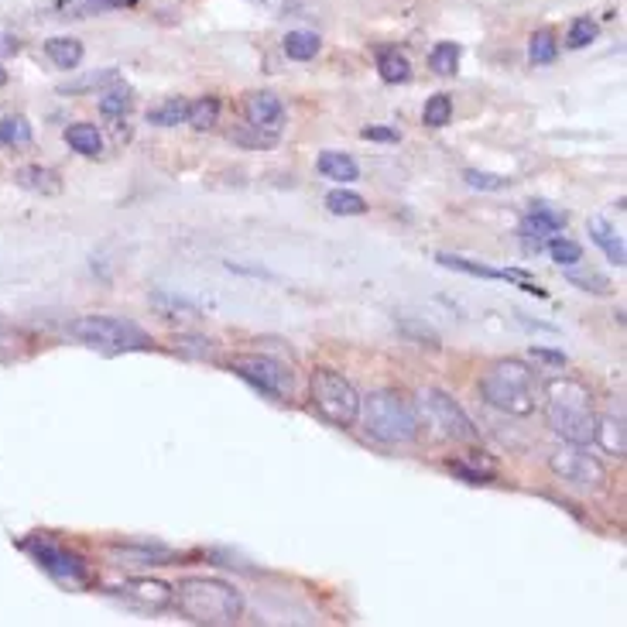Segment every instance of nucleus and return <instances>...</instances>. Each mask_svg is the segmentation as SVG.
<instances>
[{
    "label": "nucleus",
    "instance_id": "nucleus-1",
    "mask_svg": "<svg viewBox=\"0 0 627 627\" xmlns=\"http://www.w3.org/2000/svg\"><path fill=\"white\" fill-rule=\"evenodd\" d=\"M545 422L555 435H563L572 446H589L597 415H593V394L576 377H552L545 384Z\"/></svg>",
    "mask_w": 627,
    "mask_h": 627
},
{
    "label": "nucleus",
    "instance_id": "nucleus-2",
    "mask_svg": "<svg viewBox=\"0 0 627 627\" xmlns=\"http://www.w3.org/2000/svg\"><path fill=\"white\" fill-rule=\"evenodd\" d=\"M172 604L178 614L193 624H234L240 621L244 600L230 583L213 580V576H189L172 589Z\"/></svg>",
    "mask_w": 627,
    "mask_h": 627
},
{
    "label": "nucleus",
    "instance_id": "nucleus-3",
    "mask_svg": "<svg viewBox=\"0 0 627 627\" xmlns=\"http://www.w3.org/2000/svg\"><path fill=\"white\" fill-rule=\"evenodd\" d=\"M360 418L367 435L384 446H405L418 435V415L412 401L398 391H374L360 398Z\"/></svg>",
    "mask_w": 627,
    "mask_h": 627
},
{
    "label": "nucleus",
    "instance_id": "nucleus-4",
    "mask_svg": "<svg viewBox=\"0 0 627 627\" xmlns=\"http://www.w3.org/2000/svg\"><path fill=\"white\" fill-rule=\"evenodd\" d=\"M535 391H538V377L521 360H497L480 377V398L508 415L535 412Z\"/></svg>",
    "mask_w": 627,
    "mask_h": 627
},
{
    "label": "nucleus",
    "instance_id": "nucleus-5",
    "mask_svg": "<svg viewBox=\"0 0 627 627\" xmlns=\"http://www.w3.org/2000/svg\"><path fill=\"white\" fill-rule=\"evenodd\" d=\"M69 336L103 353H127V350H148V333L134 326L131 319L117 315H79L69 322Z\"/></svg>",
    "mask_w": 627,
    "mask_h": 627
},
{
    "label": "nucleus",
    "instance_id": "nucleus-6",
    "mask_svg": "<svg viewBox=\"0 0 627 627\" xmlns=\"http://www.w3.org/2000/svg\"><path fill=\"white\" fill-rule=\"evenodd\" d=\"M309 398H313V408L330 425L339 429H350L353 422L360 418V394L353 388L343 374H336L333 367H319L309 381Z\"/></svg>",
    "mask_w": 627,
    "mask_h": 627
},
{
    "label": "nucleus",
    "instance_id": "nucleus-7",
    "mask_svg": "<svg viewBox=\"0 0 627 627\" xmlns=\"http://www.w3.org/2000/svg\"><path fill=\"white\" fill-rule=\"evenodd\" d=\"M230 371L236 377H244L251 388H257L261 394H268V398H275V401H285V398H292L295 391V377L292 371L275 360V356H264V353H240L230 360Z\"/></svg>",
    "mask_w": 627,
    "mask_h": 627
},
{
    "label": "nucleus",
    "instance_id": "nucleus-8",
    "mask_svg": "<svg viewBox=\"0 0 627 627\" xmlns=\"http://www.w3.org/2000/svg\"><path fill=\"white\" fill-rule=\"evenodd\" d=\"M549 470L563 480V484H572L580 490H600L607 484V470L597 456L583 452V446H572L569 450H559L549 456Z\"/></svg>",
    "mask_w": 627,
    "mask_h": 627
},
{
    "label": "nucleus",
    "instance_id": "nucleus-9",
    "mask_svg": "<svg viewBox=\"0 0 627 627\" xmlns=\"http://www.w3.org/2000/svg\"><path fill=\"white\" fill-rule=\"evenodd\" d=\"M28 552L35 555V563H39L45 572H52L62 583H86V576H90V572H86V563L79 559L76 552H65L62 545L48 542V538L28 542Z\"/></svg>",
    "mask_w": 627,
    "mask_h": 627
},
{
    "label": "nucleus",
    "instance_id": "nucleus-10",
    "mask_svg": "<svg viewBox=\"0 0 627 627\" xmlns=\"http://www.w3.org/2000/svg\"><path fill=\"white\" fill-rule=\"evenodd\" d=\"M422 398H425V405L432 408V418L442 425V432H446L450 439H456V442H473V439H477V425L470 422V415L463 412L450 394L432 388V391H425Z\"/></svg>",
    "mask_w": 627,
    "mask_h": 627
},
{
    "label": "nucleus",
    "instance_id": "nucleus-11",
    "mask_svg": "<svg viewBox=\"0 0 627 627\" xmlns=\"http://www.w3.org/2000/svg\"><path fill=\"white\" fill-rule=\"evenodd\" d=\"M117 589L124 600L144 610H161L172 604V587H165L161 580H124Z\"/></svg>",
    "mask_w": 627,
    "mask_h": 627
},
{
    "label": "nucleus",
    "instance_id": "nucleus-12",
    "mask_svg": "<svg viewBox=\"0 0 627 627\" xmlns=\"http://www.w3.org/2000/svg\"><path fill=\"white\" fill-rule=\"evenodd\" d=\"M244 114H247L251 127L278 134L281 131V120H285V107H281V99L275 93H251L247 103H244Z\"/></svg>",
    "mask_w": 627,
    "mask_h": 627
},
{
    "label": "nucleus",
    "instance_id": "nucleus-13",
    "mask_svg": "<svg viewBox=\"0 0 627 627\" xmlns=\"http://www.w3.org/2000/svg\"><path fill=\"white\" fill-rule=\"evenodd\" d=\"M566 227V213H559V210H552L549 202H535L528 210V216L521 219V227H518V234L525 236V240H542V236H552L559 234Z\"/></svg>",
    "mask_w": 627,
    "mask_h": 627
},
{
    "label": "nucleus",
    "instance_id": "nucleus-14",
    "mask_svg": "<svg viewBox=\"0 0 627 627\" xmlns=\"http://www.w3.org/2000/svg\"><path fill=\"white\" fill-rule=\"evenodd\" d=\"M117 7H124V0H56L48 14L62 21H82L97 18V14H110Z\"/></svg>",
    "mask_w": 627,
    "mask_h": 627
},
{
    "label": "nucleus",
    "instance_id": "nucleus-15",
    "mask_svg": "<svg viewBox=\"0 0 627 627\" xmlns=\"http://www.w3.org/2000/svg\"><path fill=\"white\" fill-rule=\"evenodd\" d=\"M14 182H18L21 189L41 193V196H56V193H62L59 172L41 168V165H24V168H18V172H14Z\"/></svg>",
    "mask_w": 627,
    "mask_h": 627
},
{
    "label": "nucleus",
    "instance_id": "nucleus-16",
    "mask_svg": "<svg viewBox=\"0 0 627 627\" xmlns=\"http://www.w3.org/2000/svg\"><path fill=\"white\" fill-rule=\"evenodd\" d=\"M589 236H593V244H600V251L617 264V268H624L627 264V251H624V240L617 236V230L610 227L604 216H593L589 219Z\"/></svg>",
    "mask_w": 627,
    "mask_h": 627
},
{
    "label": "nucleus",
    "instance_id": "nucleus-17",
    "mask_svg": "<svg viewBox=\"0 0 627 627\" xmlns=\"http://www.w3.org/2000/svg\"><path fill=\"white\" fill-rule=\"evenodd\" d=\"M319 176L347 185V182H356V178H360V165H356L350 155H343V151H322V155H319Z\"/></svg>",
    "mask_w": 627,
    "mask_h": 627
},
{
    "label": "nucleus",
    "instance_id": "nucleus-18",
    "mask_svg": "<svg viewBox=\"0 0 627 627\" xmlns=\"http://www.w3.org/2000/svg\"><path fill=\"white\" fill-rule=\"evenodd\" d=\"M593 442H600L610 456H624L627 452V435H624V418H597V429H593Z\"/></svg>",
    "mask_w": 627,
    "mask_h": 627
},
{
    "label": "nucleus",
    "instance_id": "nucleus-19",
    "mask_svg": "<svg viewBox=\"0 0 627 627\" xmlns=\"http://www.w3.org/2000/svg\"><path fill=\"white\" fill-rule=\"evenodd\" d=\"M45 56L52 59V65H59V69H79V62H82V41L79 39H69V35H59V39H48L45 41Z\"/></svg>",
    "mask_w": 627,
    "mask_h": 627
},
{
    "label": "nucleus",
    "instance_id": "nucleus-20",
    "mask_svg": "<svg viewBox=\"0 0 627 627\" xmlns=\"http://www.w3.org/2000/svg\"><path fill=\"white\" fill-rule=\"evenodd\" d=\"M377 73H381V79L384 82H408L412 79V62H408V56L405 52H398V48H381L377 52Z\"/></svg>",
    "mask_w": 627,
    "mask_h": 627
},
{
    "label": "nucleus",
    "instance_id": "nucleus-21",
    "mask_svg": "<svg viewBox=\"0 0 627 627\" xmlns=\"http://www.w3.org/2000/svg\"><path fill=\"white\" fill-rule=\"evenodd\" d=\"M65 144L86 158L103 151V138H99L97 124H73V127H65Z\"/></svg>",
    "mask_w": 627,
    "mask_h": 627
},
{
    "label": "nucleus",
    "instance_id": "nucleus-22",
    "mask_svg": "<svg viewBox=\"0 0 627 627\" xmlns=\"http://www.w3.org/2000/svg\"><path fill=\"white\" fill-rule=\"evenodd\" d=\"M151 305H155L161 315H182V319H199V305L196 302H189V298H182L176 292H165V288H158L151 292Z\"/></svg>",
    "mask_w": 627,
    "mask_h": 627
},
{
    "label": "nucleus",
    "instance_id": "nucleus-23",
    "mask_svg": "<svg viewBox=\"0 0 627 627\" xmlns=\"http://www.w3.org/2000/svg\"><path fill=\"white\" fill-rule=\"evenodd\" d=\"M185 114H189V99L172 97L148 110V124H155V127H178L185 120Z\"/></svg>",
    "mask_w": 627,
    "mask_h": 627
},
{
    "label": "nucleus",
    "instance_id": "nucleus-24",
    "mask_svg": "<svg viewBox=\"0 0 627 627\" xmlns=\"http://www.w3.org/2000/svg\"><path fill=\"white\" fill-rule=\"evenodd\" d=\"M460 45L456 41H439L435 48L429 52V69L435 76H452L456 69H460Z\"/></svg>",
    "mask_w": 627,
    "mask_h": 627
},
{
    "label": "nucleus",
    "instance_id": "nucleus-25",
    "mask_svg": "<svg viewBox=\"0 0 627 627\" xmlns=\"http://www.w3.org/2000/svg\"><path fill=\"white\" fill-rule=\"evenodd\" d=\"M319 52V35L315 31H288L285 35V56L295 62H309Z\"/></svg>",
    "mask_w": 627,
    "mask_h": 627
},
{
    "label": "nucleus",
    "instance_id": "nucleus-26",
    "mask_svg": "<svg viewBox=\"0 0 627 627\" xmlns=\"http://www.w3.org/2000/svg\"><path fill=\"white\" fill-rule=\"evenodd\" d=\"M326 210L333 216H364L367 213V199L356 196V193H347V189H333L326 196Z\"/></svg>",
    "mask_w": 627,
    "mask_h": 627
},
{
    "label": "nucleus",
    "instance_id": "nucleus-27",
    "mask_svg": "<svg viewBox=\"0 0 627 627\" xmlns=\"http://www.w3.org/2000/svg\"><path fill=\"white\" fill-rule=\"evenodd\" d=\"M555 56H559V41H555V35H552V31H535L528 41L531 65H552Z\"/></svg>",
    "mask_w": 627,
    "mask_h": 627
},
{
    "label": "nucleus",
    "instance_id": "nucleus-28",
    "mask_svg": "<svg viewBox=\"0 0 627 627\" xmlns=\"http://www.w3.org/2000/svg\"><path fill=\"white\" fill-rule=\"evenodd\" d=\"M219 117V99L216 97H202L196 103H189V114H185V124H193L196 131H210Z\"/></svg>",
    "mask_w": 627,
    "mask_h": 627
},
{
    "label": "nucleus",
    "instance_id": "nucleus-29",
    "mask_svg": "<svg viewBox=\"0 0 627 627\" xmlns=\"http://www.w3.org/2000/svg\"><path fill=\"white\" fill-rule=\"evenodd\" d=\"M398 333L408 336V339H415L418 347H432V350H439V347H442L439 333L432 330L429 322H422V319H398Z\"/></svg>",
    "mask_w": 627,
    "mask_h": 627
},
{
    "label": "nucleus",
    "instance_id": "nucleus-30",
    "mask_svg": "<svg viewBox=\"0 0 627 627\" xmlns=\"http://www.w3.org/2000/svg\"><path fill=\"white\" fill-rule=\"evenodd\" d=\"M435 261H439L442 268H450V271H463V275H473V278H504V271H494L487 264L470 261V257H460V254H439Z\"/></svg>",
    "mask_w": 627,
    "mask_h": 627
},
{
    "label": "nucleus",
    "instance_id": "nucleus-31",
    "mask_svg": "<svg viewBox=\"0 0 627 627\" xmlns=\"http://www.w3.org/2000/svg\"><path fill=\"white\" fill-rule=\"evenodd\" d=\"M549 254H552V261H555L559 268H576V264L583 261V247H580L576 240H569V236H552Z\"/></svg>",
    "mask_w": 627,
    "mask_h": 627
},
{
    "label": "nucleus",
    "instance_id": "nucleus-32",
    "mask_svg": "<svg viewBox=\"0 0 627 627\" xmlns=\"http://www.w3.org/2000/svg\"><path fill=\"white\" fill-rule=\"evenodd\" d=\"M597 35H600L597 21L576 18L572 24H569V31H566V48H572V52H580V48H587L589 41H597Z\"/></svg>",
    "mask_w": 627,
    "mask_h": 627
},
{
    "label": "nucleus",
    "instance_id": "nucleus-33",
    "mask_svg": "<svg viewBox=\"0 0 627 627\" xmlns=\"http://www.w3.org/2000/svg\"><path fill=\"white\" fill-rule=\"evenodd\" d=\"M131 107H134V93L127 86L124 90H110V93L99 97V114L103 117H124Z\"/></svg>",
    "mask_w": 627,
    "mask_h": 627
},
{
    "label": "nucleus",
    "instance_id": "nucleus-34",
    "mask_svg": "<svg viewBox=\"0 0 627 627\" xmlns=\"http://www.w3.org/2000/svg\"><path fill=\"white\" fill-rule=\"evenodd\" d=\"M422 120H425L429 127H446V124L452 120V99L446 97V93H435V97H429L425 110H422Z\"/></svg>",
    "mask_w": 627,
    "mask_h": 627
},
{
    "label": "nucleus",
    "instance_id": "nucleus-35",
    "mask_svg": "<svg viewBox=\"0 0 627 627\" xmlns=\"http://www.w3.org/2000/svg\"><path fill=\"white\" fill-rule=\"evenodd\" d=\"M463 182L470 189H480V193H501V189H511L508 176H494V172H477V168H467L463 172Z\"/></svg>",
    "mask_w": 627,
    "mask_h": 627
},
{
    "label": "nucleus",
    "instance_id": "nucleus-36",
    "mask_svg": "<svg viewBox=\"0 0 627 627\" xmlns=\"http://www.w3.org/2000/svg\"><path fill=\"white\" fill-rule=\"evenodd\" d=\"M569 285H576V288H583V292H593V295H607L614 285H610L607 275H600V271H569Z\"/></svg>",
    "mask_w": 627,
    "mask_h": 627
},
{
    "label": "nucleus",
    "instance_id": "nucleus-37",
    "mask_svg": "<svg viewBox=\"0 0 627 627\" xmlns=\"http://www.w3.org/2000/svg\"><path fill=\"white\" fill-rule=\"evenodd\" d=\"M0 141L4 144H28L31 141V124L24 117H4L0 120Z\"/></svg>",
    "mask_w": 627,
    "mask_h": 627
},
{
    "label": "nucleus",
    "instance_id": "nucleus-38",
    "mask_svg": "<svg viewBox=\"0 0 627 627\" xmlns=\"http://www.w3.org/2000/svg\"><path fill=\"white\" fill-rule=\"evenodd\" d=\"M120 73L117 69H103V73H93V76L79 79V82H69L62 86V93H82V90H93V86H107V82H117Z\"/></svg>",
    "mask_w": 627,
    "mask_h": 627
},
{
    "label": "nucleus",
    "instance_id": "nucleus-39",
    "mask_svg": "<svg viewBox=\"0 0 627 627\" xmlns=\"http://www.w3.org/2000/svg\"><path fill=\"white\" fill-rule=\"evenodd\" d=\"M176 350L189 353V356H213V343L202 339V336H178Z\"/></svg>",
    "mask_w": 627,
    "mask_h": 627
},
{
    "label": "nucleus",
    "instance_id": "nucleus-40",
    "mask_svg": "<svg viewBox=\"0 0 627 627\" xmlns=\"http://www.w3.org/2000/svg\"><path fill=\"white\" fill-rule=\"evenodd\" d=\"M450 470L456 473V477H463L467 484H487V480H490L484 470H477V467H467V463H450Z\"/></svg>",
    "mask_w": 627,
    "mask_h": 627
},
{
    "label": "nucleus",
    "instance_id": "nucleus-41",
    "mask_svg": "<svg viewBox=\"0 0 627 627\" xmlns=\"http://www.w3.org/2000/svg\"><path fill=\"white\" fill-rule=\"evenodd\" d=\"M360 138H364V141H384V144H394V141H398V131H394V127H364V131H360Z\"/></svg>",
    "mask_w": 627,
    "mask_h": 627
},
{
    "label": "nucleus",
    "instance_id": "nucleus-42",
    "mask_svg": "<svg viewBox=\"0 0 627 627\" xmlns=\"http://www.w3.org/2000/svg\"><path fill=\"white\" fill-rule=\"evenodd\" d=\"M531 356H535V360H542V364H552V367H566V353H559V350L531 347Z\"/></svg>",
    "mask_w": 627,
    "mask_h": 627
},
{
    "label": "nucleus",
    "instance_id": "nucleus-43",
    "mask_svg": "<svg viewBox=\"0 0 627 627\" xmlns=\"http://www.w3.org/2000/svg\"><path fill=\"white\" fill-rule=\"evenodd\" d=\"M227 268L236 271V275H254V278H271L264 268H251V264H236V261H227Z\"/></svg>",
    "mask_w": 627,
    "mask_h": 627
},
{
    "label": "nucleus",
    "instance_id": "nucleus-44",
    "mask_svg": "<svg viewBox=\"0 0 627 627\" xmlns=\"http://www.w3.org/2000/svg\"><path fill=\"white\" fill-rule=\"evenodd\" d=\"M18 48H21L18 39H7V35L0 39V52H18Z\"/></svg>",
    "mask_w": 627,
    "mask_h": 627
},
{
    "label": "nucleus",
    "instance_id": "nucleus-45",
    "mask_svg": "<svg viewBox=\"0 0 627 627\" xmlns=\"http://www.w3.org/2000/svg\"><path fill=\"white\" fill-rule=\"evenodd\" d=\"M0 86H7V69L0 65Z\"/></svg>",
    "mask_w": 627,
    "mask_h": 627
},
{
    "label": "nucleus",
    "instance_id": "nucleus-46",
    "mask_svg": "<svg viewBox=\"0 0 627 627\" xmlns=\"http://www.w3.org/2000/svg\"><path fill=\"white\" fill-rule=\"evenodd\" d=\"M0 144H4V141H0Z\"/></svg>",
    "mask_w": 627,
    "mask_h": 627
}]
</instances>
